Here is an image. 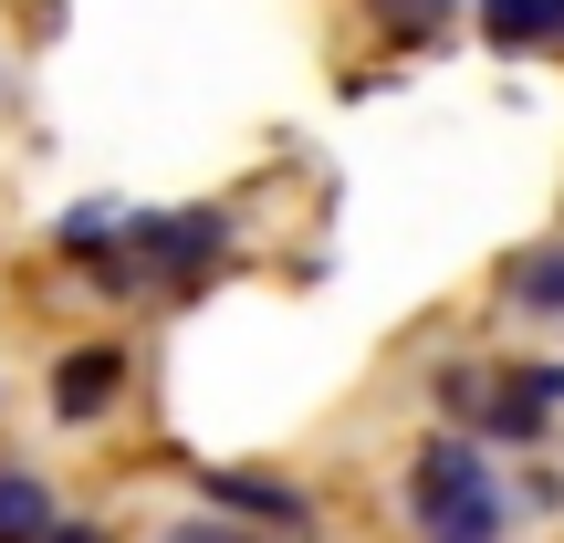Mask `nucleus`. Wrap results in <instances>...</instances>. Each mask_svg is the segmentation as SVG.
I'll list each match as a JSON object with an SVG mask.
<instances>
[{
  "instance_id": "obj_6",
  "label": "nucleus",
  "mask_w": 564,
  "mask_h": 543,
  "mask_svg": "<svg viewBox=\"0 0 564 543\" xmlns=\"http://www.w3.org/2000/svg\"><path fill=\"white\" fill-rule=\"evenodd\" d=\"M502 303H523V314H554L564 324V241H533L502 262Z\"/></svg>"
},
{
  "instance_id": "obj_5",
  "label": "nucleus",
  "mask_w": 564,
  "mask_h": 543,
  "mask_svg": "<svg viewBox=\"0 0 564 543\" xmlns=\"http://www.w3.org/2000/svg\"><path fill=\"white\" fill-rule=\"evenodd\" d=\"M116 387H126V356H116V345H74V356L53 366V419L63 428H95L105 408H116Z\"/></svg>"
},
{
  "instance_id": "obj_9",
  "label": "nucleus",
  "mask_w": 564,
  "mask_h": 543,
  "mask_svg": "<svg viewBox=\"0 0 564 543\" xmlns=\"http://www.w3.org/2000/svg\"><path fill=\"white\" fill-rule=\"evenodd\" d=\"M387 42H440L449 32V0H366Z\"/></svg>"
},
{
  "instance_id": "obj_8",
  "label": "nucleus",
  "mask_w": 564,
  "mask_h": 543,
  "mask_svg": "<svg viewBox=\"0 0 564 543\" xmlns=\"http://www.w3.org/2000/svg\"><path fill=\"white\" fill-rule=\"evenodd\" d=\"M53 533V491L32 470H0V543H42Z\"/></svg>"
},
{
  "instance_id": "obj_3",
  "label": "nucleus",
  "mask_w": 564,
  "mask_h": 543,
  "mask_svg": "<svg viewBox=\"0 0 564 543\" xmlns=\"http://www.w3.org/2000/svg\"><path fill=\"white\" fill-rule=\"evenodd\" d=\"M554 408H564V366H502V377L481 387V408H470V419H481L502 449H533V439L554 428Z\"/></svg>"
},
{
  "instance_id": "obj_11",
  "label": "nucleus",
  "mask_w": 564,
  "mask_h": 543,
  "mask_svg": "<svg viewBox=\"0 0 564 543\" xmlns=\"http://www.w3.org/2000/svg\"><path fill=\"white\" fill-rule=\"evenodd\" d=\"M42 543H105V523H53Z\"/></svg>"
},
{
  "instance_id": "obj_2",
  "label": "nucleus",
  "mask_w": 564,
  "mask_h": 543,
  "mask_svg": "<svg viewBox=\"0 0 564 543\" xmlns=\"http://www.w3.org/2000/svg\"><path fill=\"white\" fill-rule=\"evenodd\" d=\"M116 241H126V272L137 282H199L230 251V209H137Z\"/></svg>"
},
{
  "instance_id": "obj_7",
  "label": "nucleus",
  "mask_w": 564,
  "mask_h": 543,
  "mask_svg": "<svg viewBox=\"0 0 564 543\" xmlns=\"http://www.w3.org/2000/svg\"><path fill=\"white\" fill-rule=\"evenodd\" d=\"M491 53H533V42H564V0H481Z\"/></svg>"
},
{
  "instance_id": "obj_4",
  "label": "nucleus",
  "mask_w": 564,
  "mask_h": 543,
  "mask_svg": "<svg viewBox=\"0 0 564 543\" xmlns=\"http://www.w3.org/2000/svg\"><path fill=\"white\" fill-rule=\"evenodd\" d=\"M209 502H220V523H272V533H303L314 523V502H303L293 481H272V470H209Z\"/></svg>"
},
{
  "instance_id": "obj_10",
  "label": "nucleus",
  "mask_w": 564,
  "mask_h": 543,
  "mask_svg": "<svg viewBox=\"0 0 564 543\" xmlns=\"http://www.w3.org/2000/svg\"><path fill=\"white\" fill-rule=\"evenodd\" d=\"M167 543H262V533H241V523H220V512H199V523H167Z\"/></svg>"
},
{
  "instance_id": "obj_1",
  "label": "nucleus",
  "mask_w": 564,
  "mask_h": 543,
  "mask_svg": "<svg viewBox=\"0 0 564 543\" xmlns=\"http://www.w3.org/2000/svg\"><path fill=\"white\" fill-rule=\"evenodd\" d=\"M408 523L419 543H502V481L470 439H429L408 460Z\"/></svg>"
}]
</instances>
